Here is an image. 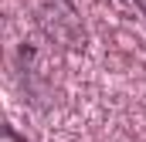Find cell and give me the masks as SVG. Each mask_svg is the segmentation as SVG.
<instances>
[{"label":"cell","mask_w":146,"mask_h":142,"mask_svg":"<svg viewBox=\"0 0 146 142\" xmlns=\"http://www.w3.org/2000/svg\"><path fill=\"white\" fill-rule=\"evenodd\" d=\"M3 139H7V142H14V129H10V125L3 129Z\"/></svg>","instance_id":"obj_1"},{"label":"cell","mask_w":146,"mask_h":142,"mask_svg":"<svg viewBox=\"0 0 146 142\" xmlns=\"http://www.w3.org/2000/svg\"><path fill=\"white\" fill-rule=\"evenodd\" d=\"M136 7H139V10H143V14H146V0H136Z\"/></svg>","instance_id":"obj_2"}]
</instances>
